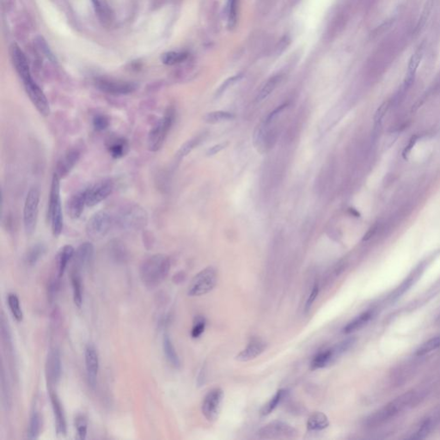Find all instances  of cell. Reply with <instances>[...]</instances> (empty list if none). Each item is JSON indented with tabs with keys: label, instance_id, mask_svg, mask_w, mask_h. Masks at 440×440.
Returning a JSON list of instances; mask_svg holds the SVG:
<instances>
[{
	"label": "cell",
	"instance_id": "6da1fadb",
	"mask_svg": "<svg viewBox=\"0 0 440 440\" xmlns=\"http://www.w3.org/2000/svg\"><path fill=\"white\" fill-rule=\"evenodd\" d=\"M171 259L162 254H156L142 262L139 277L147 289L153 290L161 285L171 270Z\"/></svg>",
	"mask_w": 440,
	"mask_h": 440
},
{
	"label": "cell",
	"instance_id": "7a4b0ae2",
	"mask_svg": "<svg viewBox=\"0 0 440 440\" xmlns=\"http://www.w3.org/2000/svg\"><path fill=\"white\" fill-rule=\"evenodd\" d=\"M114 222L122 230H143L147 225V212L138 204H124L115 214Z\"/></svg>",
	"mask_w": 440,
	"mask_h": 440
},
{
	"label": "cell",
	"instance_id": "3957f363",
	"mask_svg": "<svg viewBox=\"0 0 440 440\" xmlns=\"http://www.w3.org/2000/svg\"><path fill=\"white\" fill-rule=\"evenodd\" d=\"M47 218L53 236L59 237L64 228V217L60 199V178L56 174H53L51 181Z\"/></svg>",
	"mask_w": 440,
	"mask_h": 440
},
{
	"label": "cell",
	"instance_id": "277c9868",
	"mask_svg": "<svg viewBox=\"0 0 440 440\" xmlns=\"http://www.w3.org/2000/svg\"><path fill=\"white\" fill-rule=\"evenodd\" d=\"M175 121V110L173 108H170L165 111V115L154 127L151 129L148 135V149L152 152L161 150L165 144V139L167 138L169 132L171 131Z\"/></svg>",
	"mask_w": 440,
	"mask_h": 440
},
{
	"label": "cell",
	"instance_id": "5b68a950",
	"mask_svg": "<svg viewBox=\"0 0 440 440\" xmlns=\"http://www.w3.org/2000/svg\"><path fill=\"white\" fill-rule=\"evenodd\" d=\"M39 188L37 187H30L27 194L24 206H23V226L25 233L28 236L33 235L37 230L38 214L40 205Z\"/></svg>",
	"mask_w": 440,
	"mask_h": 440
},
{
	"label": "cell",
	"instance_id": "8992f818",
	"mask_svg": "<svg viewBox=\"0 0 440 440\" xmlns=\"http://www.w3.org/2000/svg\"><path fill=\"white\" fill-rule=\"evenodd\" d=\"M114 223V218L109 213L99 211L93 214L86 223V235L93 241L102 240L109 234Z\"/></svg>",
	"mask_w": 440,
	"mask_h": 440
},
{
	"label": "cell",
	"instance_id": "52a82bcc",
	"mask_svg": "<svg viewBox=\"0 0 440 440\" xmlns=\"http://www.w3.org/2000/svg\"><path fill=\"white\" fill-rule=\"evenodd\" d=\"M217 273L214 267H207L194 276L188 286L187 294L190 297H200L210 293L217 285Z\"/></svg>",
	"mask_w": 440,
	"mask_h": 440
},
{
	"label": "cell",
	"instance_id": "ba28073f",
	"mask_svg": "<svg viewBox=\"0 0 440 440\" xmlns=\"http://www.w3.org/2000/svg\"><path fill=\"white\" fill-rule=\"evenodd\" d=\"M95 86L100 91L110 95H129L138 89V85L133 82L98 78L95 80Z\"/></svg>",
	"mask_w": 440,
	"mask_h": 440
},
{
	"label": "cell",
	"instance_id": "9c48e42d",
	"mask_svg": "<svg viewBox=\"0 0 440 440\" xmlns=\"http://www.w3.org/2000/svg\"><path fill=\"white\" fill-rule=\"evenodd\" d=\"M114 187V182L109 178L102 179L86 187L87 207H95L106 200L112 194Z\"/></svg>",
	"mask_w": 440,
	"mask_h": 440
},
{
	"label": "cell",
	"instance_id": "30bf717a",
	"mask_svg": "<svg viewBox=\"0 0 440 440\" xmlns=\"http://www.w3.org/2000/svg\"><path fill=\"white\" fill-rule=\"evenodd\" d=\"M23 84L27 95L40 115L48 116L50 115L49 102L43 89L40 88L33 78L23 81Z\"/></svg>",
	"mask_w": 440,
	"mask_h": 440
},
{
	"label": "cell",
	"instance_id": "8fae6325",
	"mask_svg": "<svg viewBox=\"0 0 440 440\" xmlns=\"http://www.w3.org/2000/svg\"><path fill=\"white\" fill-rule=\"evenodd\" d=\"M297 431L289 424L283 421L270 422L258 431V436L266 440L278 439H293L297 436Z\"/></svg>",
	"mask_w": 440,
	"mask_h": 440
},
{
	"label": "cell",
	"instance_id": "7c38bea8",
	"mask_svg": "<svg viewBox=\"0 0 440 440\" xmlns=\"http://www.w3.org/2000/svg\"><path fill=\"white\" fill-rule=\"evenodd\" d=\"M223 398V392L220 388L213 389L205 396L201 409L207 421H217L222 407Z\"/></svg>",
	"mask_w": 440,
	"mask_h": 440
},
{
	"label": "cell",
	"instance_id": "4fadbf2b",
	"mask_svg": "<svg viewBox=\"0 0 440 440\" xmlns=\"http://www.w3.org/2000/svg\"><path fill=\"white\" fill-rule=\"evenodd\" d=\"M82 156V151L79 146H73L66 150L59 158L55 166L54 174L60 180L66 178L72 172Z\"/></svg>",
	"mask_w": 440,
	"mask_h": 440
},
{
	"label": "cell",
	"instance_id": "5bb4252c",
	"mask_svg": "<svg viewBox=\"0 0 440 440\" xmlns=\"http://www.w3.org/2000/svg\"><path fill=\"white\" fill-rule=\"evenodd\" d=\"M46 382L49 388L58 385L62 375V361L59 351L57 349L50 350L46 357Z\"/></svg>",
	"mask_w": 440,
	"mask_h": 440
},
{
	"label": "cell",
	"instance_id": "9a60e30c",
	"mask_svg": "<svg viewBox=\"0 0 440 440\" xmlns=\"http://www.w3.org/2000/svg\"><path fill=\"white\" fill-rule=\"evenodd\" d=\"M49 396L55 420L56 435L58 437H65L67 434V424L62 403L53 388H49Z\"/></svg>",
	"mask_w": 440,
	"mask_h": 440
},
{
	"label": "cell",
	"instance_id": "2e32d148",
	"mask_svg": "<svg viewBox=\"0 0 440 440\" xmlns=\"http://www.w3.org/2000/svg\"><path fill=\"white\" fill-rule=\"evenodd\" d=\"M94 245L91 243L86 242L80 244L74 253L72 270L82 273L83 271L88 268L94 257Z\"/></svg>",
	"mask_w": 440,
	"mask_h": 440
},
{
	"label": "cell",
	"instance_id": "e0dca14e",
	"mask_svg": "<svg viewBox=\"0 0 440 440\" xmlns=\"http://www.w3.org/2000/svg\"><path fill=\"white\" fill-rule=\"evenodd\" d=\"M85 360L89 385L91 387H95L98 376L99 356L97 350L92 344H89L86 348Z\"/></svg>",
	"mask_w": 440,
	"mask_h": 440
},
{
	"label": "cell",
	"instance_id": "ac0fdd59",
	"mask_svg": "<svg viewBox=\"0 0 440 440\" xmlns=\"http://www.w3.org/2000/svg\"><path fill=\"white\" fill-rule=\"evenodd\" d=\"M10 58L13 63L14 67L18 73L22 81L32 78L30 73V65L26 56L17 44H12L10 47Z\"/></svg>",
	"mask_w": 440,
	"mask_h": 440
},
{
	"label": "cell",
	"instance_id": "d6986e66",
	"mask_svg": "<svg viewBox=\"0 0 440 440\" xmlns=\"http://www.w3.org/2000/svg\"><path fill=\"white\" fill-rule=\"evenodd\" d=\"M86 204V188L76 192L66 202V213L72 220H78L82 215Z\"/></svg>",
	"mask_w": 440,
	"mask_h": 440
},
{
	"label": "cell",
	"instance_id": "ffe728a7",
	"mask_svg": "<svg viewBox=\"0 0 440 440\" xmlns=\"http://www.w3.org/2000/svg\"><path fill=\"white\" fill-rule=\"evenodd\" d=\"M266 343L260 339H253L248 344L246 349L240 352L236 359L238 361L247 362L258 357L266 349Z\"/></svg>",
	"mask_w": 440,
	"mask_h": 440
},
{
	"label": "cell",
	"instance_id": "44dd1931",
	"mask_svg": "<svg viewBox=\"0 0 440 440\" xmlns=\"http://www.w3.org/2000/svg\"><path fill=\"white\" fill-rule=\"evenodd\" d=\"M74 253H75L74 248L72 245L67 244V245L63 246L57 254V257H56L57 275H58L57 277L59 279L62 278L68 264L73 261Z\"/></svg>",
	"mask_w": 440,
	"mask_h": 440
},
{
	"label": "cell",
	"instance_id": "7402d4cb",
	"mask_svg": "<svg viewBox=\"0 0 440 440\" xmlns=\"http://www.w3.org/2000/svg\"><path fill=\"white\" fill-rule=\"evenodd\" d=\"M107 150L112 158H123L129 151V143L125 138L114 137L107 142Z\"/></svg>",
	"mask_w": 440,
	"mask_h": 440
},
{
	"label": "cell",
	"instance_id": "603a6c76",
	"mask_svg": "<svg viewBox=\"0 0 440 440\" xmlns=\"http://www.w3.org/2000/svg\"><path fill=\"white\" fill-rule=\"evenodd\" d=\"M108 253L110 258L116 263H125L129 259V252L125 244L118 239L109 242Z\"/></svg>",
	"mask_w": 440,
	"mask_h": 440
},
{
	"label": "cell",
	"instance_id": "cb8c5ba5",
	"mask_svg": "<svg viewBox=\"0 0 440 440\" xmlns=\"http://www.w3.org/2000/svg\"><path fill=\"white\" fill-rule=\"evenodd\" d=\"M163 350L165 353V358L167 359L168 362L171 364L174 368H180L181 366V361L178 356L177 352L176 351L174 344L171 341L170 335L165 334L163 338Z\"/></svg>",
	"mask_w": 440,
	"mask_h": 440
},
{
	"label": "cell",
	"instance_id": "d4e9b609",
	"mask_svg": "<svg viewBox=\"0 0 440 440\" xmlns=\"http://www.w3.org/2000/svg\"><path fill=\"white\" fill-rule=\"evenodd\" d=\"M95 14L104 26H109L114 22V13L109 5L101 0H91Z\"/></svg>",
	"mask_w": 440,
	"mask_h": 440
},
{
	"label": "cell",
	"instance_id": "484cf974",
	"mask_svg": "<svg viewBox=\"0 0 440 440\" xmlns=\"http://www.w3.org/2000/svg\"><path fill=\"white\" fill-rule=\"evenodd\" d=\"M71 282L73 287V301L75 306L80 309L83 305V290L82 277L81 273L74 270H71Z\"/></svg>",
	"mask_w": 440,
	"mask_h": 440
},
{
	"label": "cell",
	"instance_id": "4316f807",
	"mask_svg": "<svg viewBox=\"0 0 440 440\" xmlns=\"http://www.w3.org/2000/svg\"><path fill=\"white\" fill-rule=\"evenodd\" d=\"M336 358L335 350L334 349H327L325 351L319 352L318 354L315 355L314 358L312 359L311 366L312 370H317L321 368H324L329 365L333 360Z\"/></svg>",
	"mask_w": 440,
	"mask_h": 440
},
{
	"label": "cell",
	"instance_id": "83f0119b",
	"mask_svg": "<svg viewBox=\"0 0 440 440\" xmlns=\"http://www.w3.org/2000/svg\"><path fill=\"white\" fill-rule=\"evenodd\" d=\"M282 80V76L275 75L271 77L267 81H266L263 87L261 88L258 94L257 95V102H263V100L267 98L273 91L274 89L278 87L280 82Z\"/></svg>",
	"mask_w": 440,
	"mask_h": 440
},
{
	"label": "cell",
	"instance_id": "f1b7e54d",
	"mask_svg": "<svg viewBox=\"0 0 440 440\" xmlns=\"http://www.w3.org/2000/svg\"><path fill=\"white\" fill-rule=\"evenodd\" d=\"M424 48L422 46L419 47L417 51L411 56L409 62H408V66H407V77L406 79V85L410 86L411 83L413 82L414 75L417 72L418 67L421 64V60L423 59Z\"/></svg>",
	"mask_w": 440,
	"mask_h": 440
},
{
	"label": "cell",
	"instance_id": "f546056e",
	"mask_svg": "<svg viewBox=\"0 0 440 440\" xmlns=\"http://www.w3.org/2000/svg\"><path fill=\"white\" fill-rule=\"evenodd\" d=\"M46 252V247L43 243H37L30 247L25 256V262L30 266L37 265L40 260L42 259Z\"/></svg>",
	"mask_w": 440,
	"mask_h": 440
},
{
	"label": "cell",
	"instance_id": "4dcf8cb0",
	"mask_svg": "<svg viewBox=\"0 0 440 440\" xmlns=\"http://www.w3.org/2000/svg\"><path fill=\"white\" fill-rule=\"evenodd\" d=\"M329 426V419L322 412H315L312 414L307 421V428L309 431H322Z\"/></svg>",
	"mask_w": 440,
	"mask_h": 440
},
{
	"label": "cell",
	"instance_id": "1f68e13d",
	"mask_svg": "<svg viewBox=\"0 0 440 440\" xmlns=\"http://www.w3.org/2000/svg\"><path fill=\"white\" fill-rule=\"evenodd\" d=\"M235 119V115L233 113L227 111H213L210 113H207V115L204 116V122L207 124H220L223 122H230Z\"/></svg>",
	"mask_w": 440,
	"mask_h": 440
},
{
	"label": "cell",
	"instance_id": "d6a6232c",
	"mask_svg": "<svg viewBox=\"0 0 440 440\" xmlns=\"http://www.w3.org/2000/svg\"><path fill=\"white\" fill-rule=\"evenodd\" d=\"M42 426H43V419L41 414L39 411L35 409L30 415V424H29L28 437L30 440H37L39 438Z\"/></svg>",
	"mask_w": 440,
	"mask_h": 440
},
{
	"label": "cell",
	"instance_id": "836d02e7",
	"mask_svg": "<svg viewBox=\"0 0 440 440\" xmlns=\"http://www.w3.org/2000/svg\"><path fill=\"white\" fill-rule=\"evenodd\" d=\"M372 314L373 313L371 310L362 313L361 315H358L356 318L353 319L352 321L349 322L345 326V328L343 329V332L345 334H350V333L356 331L358 329H361L362 327H364L371 320V317H372Z\"/></svg>",
	"mask_w": 440,
	"mask_h": 440
},
{
	"label": "cell",
	"instance_id": "e575fe53",
	"mask_svg": "<svg viewBox=\"0 0 440 440\" xmlns=\"http://www.w3.org/2000/svg\"><path fill=\"white\" fill-rule=\"evenodd\" d=\"M7 301H8V306H9L10 312L13 315L14 318L16 319L17 322H22L23 319V313L22 308L20 306L19 299H18L17 294L10 293L8 295Z\"/></svg>",
	"mask_w": 440,
	"mask_h": 440
},
{
	"label": "cell",
	"instance_id": "d590c367",
	"mask_svg": "<svg viewBox=\"0 0 440 440\" xmlns=\"http://www.w3.org/2000/svg\"><path fill=\"white\" fill-rule=\"evenodd\" d=\"M188 54L186 52H168L162 56V62L167 66H174L182 63L187 59Z\"/></svg>",
	"mask_w": 440,
	"mask_h": 440
},
{
	"label": "cell",
	"instance_id": "8d00e7d4",
	"mask_svg": "<svg viewBox=\"0 0 440 440\" xmlns=\"http://www.w3.org/2000/svg\"><path fill=\"white\" fill-rule=\"evenodd\" d=\"M286 395H287V391L286 390H279L277 391V393L273 396V397L263 407L262 414L268 415L271 414L275 409L277 406L281 402L283 399L286 397Z\"/></svg>",
	"mask_w": 440,
	"mask_h": 440
},
{
	"label": "cell",
	"instance_id": "74e56055",
	"mask_svg": "<svg viewBox=\"0 0 440 440\" xmlns=\"http://www.w3.org/2000/svg\"><path fill=\"white\" fill-rule=\"evenodd\" d=\"M201 140H202V136L198 135V136H194V138H190L187 141L185 142L178 150L177 154H176L177 158H182L187 156L191 151L194 150V148L199 145Z\"/></svg>",
	"mask_w": 440,
	"mask_h": 440
},
{
	"label": "cell",
	"instance_id": "f35d334b",
	"mask_svg": "<svg viewBox=\"0 0 440 440\" xmlns=\"http://www.w3.org/2000/svg\"><path fill=\"white\" fill-rule=\"evenodd\" d=\"M440 348V336L434 337V338L428 340L427 342L423 343L422 345L416 350L415 354L417 356H423L431 352L434 351Z\"/></svg>",
	"mask_w": 440,
	"mask_h": 440
},
{
	"label": "cell",
	"instance_id": "ab89813d",
	"mask_svg": "<svg viewBox=\"0 0 440 440\" xmlns=\"http://www.w3.org/2000/svg\"><path fill=\"white\" fill-rule=\"evenodd\" d=\"M74 425H75L76 431H77V434H78L79 440H86L87 437V433H88L87 418L83 414H79L75 418Z\"/></svg>",
	"mask_w": 440,
	"mask_h": 440
},
{
	"label": "cell",
	"instance_id": "60d3db41",
	"mask_svg": "<svg viewBox=\"0 0 440 440\" xmlns=\"http://www.w3.org/2000/svg\"><path fill=\"white\" fill-rule=\"evenodd\" d=\"M36 46H37V49L39 50L40 53L44 57H46L51 62H57L55 56L53 55V52L51 51L49 46L47 45V43L43 37L39 36L36 38Z\"/></svg>",
	"mask_w": 440,
	"mask_h": 440
},
{
	"label": "cell",
	"instance_id": "b9f144b4",
	"mask_svg": "<svg viewBox=\"0 0 440 440\" xmlns=\"http://www.w3.org/2000/svg\"><path fill=\"white\" fill-rule=\"evenodd\" d=\"M92 125L95 131H104L110 125V119L104 114H96L92 119Z\"/></svg>",
	"mask_w": 440,
	"mask_h": 440
},
{
	"label": "cell",
	"instance_id": "7bdbcfd3",
	"mask_svg": "<svg viewBox=\"0 0 440 440\" xmlns=\"http://www.w3.org/2000/svg\"><path fill=\"white\" fill-rule=\"evenodd\" d=\"M237 2L238 0H229L227 5V17L228 25L233 28L237 23Z\"/></svg>",
	"mask_w": 440,
	"mask_h": 440
},
{
	"label": "cell",
	"instance_id": "ee69618b",
	"mask_svg": "<svg viewBox=\"0 0 440 440\" xmlns=\"http://www.w3.org/2000/svg\"><path fill=\"white\" fill-rule=\"evenodd\" d=\"M206 329V320L203 316H196L194 318V326L191 330L192 338L197 339L203 334Z\"/></svg>",
	"mask_w": 440,
	"mask_h": 440
},
{
	"label": "cell",
	"instance_id": "f6af8a7d",
	"mask_svg": "<svg viewBox=\"0 0 440 440\" xmlns=\"http://www.w3.org/2000/svg\"><path fill=\"white\" fill-rule=\"evenodd\" d=\"M432 426L433 425H432V421L430 420H427V421H425L421 425L420 429L413 436H411L410 439H412V440H421V439L426 438L428 433L430 432Z\"/></svg>",
	"mask_w": 440,
	"mask_h": 440
},
{
	"label": "cell",
	"instance_id": "bcb514c9",
	"mask_svg": "<svg viewBox=\"0 0 440 440\" xmlns=\"http://www.w3.org/2000/svg\"><path fill=\"white\" fill-rule=\"evenodd\" d=\"M59 278H55V279H52L51 281L49 282V285H48V287H47V293H48V298H49V300L52 302L53 299H55L56 295H57V293L59 292Z\"/></svg>",
	"mask_w": 440,
	"mask_h": 440
},
{
	"label": "cell",
	"instance_id": "7dc6e473",
	"mask_svg": "<svg viewBox=\"0 0 440 440\" xmlns=\"http://www.w3.org/2000/svg\"><path fill=\"white\" fill-rule=\"evenodd\" d=\"M242 77L243 76L241 75V74H238V75L234 76V77H231L230 79H227L226 81L223 83L222 86H220V89H218L216 95H222L223 92L225 91L228 88H230V86H233L234 84L238 82L240 79H242Z\"/></svg>",
	"mask_w": 440,
	"mask_h": 440
},
{
	"label": "cell",
	"instance_id": "c3c4849f",
	"mask_svg": "<svg viewBox=\"0 0 440 440\" xmlns=\"http://www.w3.org/2000/svg\"><path fill=\"white\" fill-rule=\"evenodd\" d=\"M2 379H1V384H2V396H3V401H5V404H4V406L6 407H10V396H9V392H10V390H9V387H8V385H7V382L5 381V378H4V372H2Z\"/></svg>",
	"mask_w": 440,
	"mask_h": 440
},
{
	"label": "cell",
	"instance_id": "681fc988",
	"mask_svg": "<svg viewBox=\"0 0 440 440\" xmlns=\"http://www.w3.org/2000/svg\"><path fill=\"white\" fill-rule=\"evenodd\" d=\"M388 108H389V107H388V102H384V103L378 108L377 112H376L374 116V123L376 128L381 124L382 120L385 117V114H386V112H387L388 110Z\"/></svg>",
	"mask_w": 440,
	"mask_h": 440
},
{
	"label": "cell",
	"instance_id": "f907efd6",
	"mask_svg": "<svg viewBox=\"0 0 440 440\" xmlns=\"http://www.w3.org/2000/svg\"><path fill=\"white\" fill-rule=\"evenodd\" d=\"M228 145H229L228 142H223V143H220V144L214 145L207 150L206 155L207 157H213L214 155L218 154V153H220V151L224 150Z\"/></svg>",
	"mask_w": 440,
	"mask_h": 440
},
{
	"label": "cell",
	"instance_id": "816d5d0a",
	"mask_svg": "<svg viewBox=\"0 0 440 440\" xmlns=\"http://www.w3.org/2000/svg\"><path fill=\"white\" fill-rule=\"evenodd\" d=\"M318 293L319 286L317 284H315V286H313L311 293L309 294V299H308L307 302H306V311H309V309L311 308L312 305H313V303L315 302V299H316V297L318 295Z\"/></svg>",
	"mask_w": 440,
	"mask_h": 440
},
{
	"label": "cell",
	"instance_id": "f5cc1de1",
	"mask_svg": "<svg viewBox=\"0 0 440 440\" xmlns=\"http://www.w3.org/2000/svg\"><path fill=\"white\" fill-rule=\"evenodd\" d=\"M185 278H186L185 273L183 272H179V273L175 274L174 277H173V280H174V282L176 284H179V283L183 282L184 280H185Z\"/></svg>",
	"mask_w": 440,
	"mask_h": 440
},
{
	"label": "cell",
	"instance_id": "db71d44e",
	"mask_svg": "<svg viewBox=\"0 0 440 440\" xmlns=\"http://www.w3.org/2000/svg\"><path fill=\"white\" fill-rule=\"evenodd\" d=\"M144 237H145V238H144V244H145V247H147L148 248V246H150V248H151L152 245H153V241H152L153 238H151V237H151V234L150 233V232L145 233V235H144Z\"/></svg>",
	"mask_w": 440,
	"mask_h": 440
}]
</instances>
